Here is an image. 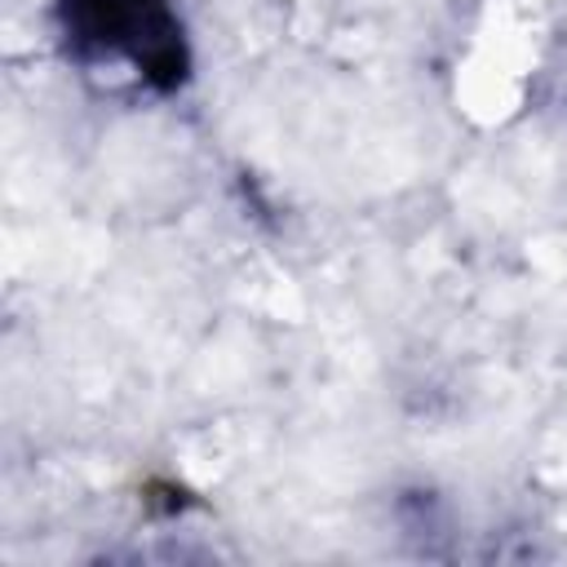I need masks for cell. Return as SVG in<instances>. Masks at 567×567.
<instances>
[{
  "instance_id": "1",
  "label": "cell",
  "mask_w": 567,
  "mask_h": 567,
  "mask_svg": "<svg viewBox=\"0 0 567 567\" xmlns=\"http://www.w3.org/2000/svg\"><path fill=\"white\" fill-rule=\"evenodd\" d=\"M62 35L84 71L124 66L146 89L186 75V35L168 0H62Z\"/></svg>"
}]
</instances>
